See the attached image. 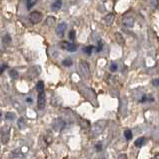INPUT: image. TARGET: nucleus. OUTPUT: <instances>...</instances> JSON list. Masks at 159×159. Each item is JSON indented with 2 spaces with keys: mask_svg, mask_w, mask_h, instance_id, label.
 Returning a JSON list of instances; mask_svg holds the SVG:
<instances>
[{
  "mask_svg": "<svg viewBox=\"0 0 159 159\" xmlns=\"http://www.w3.org/2000/svg\"><path fill=\"white\" fill-rule=\"evenodd\" d=\"M106 124L107 121L106 120H98L97 122H95L93 124V127H92V131L94 134H100L101 132H103L104 128L106 127Z\"/></svg>",
  "mask_w": 159,
  "mask_h": 159,
  "instance_id": "nucleus-1",
  "label": "nucleus"
},
{
  "mask_svg": "<svg viewBox=\"0 0 159 159\" xmlns=\"http://www.w3.org/2000/svg\"><path fill=\"white\" fill-rule=\"evenodd\" d=\"M79 70H80V73L82 74L83 77L88 78L90 76V69H89V65L86 61L84 60H81L79 62Z\"/></svg>",
  "mask_w": 159,
  "mask_h": 159,
  "instance_id": "nucleus-2",
  "label": "nucleus"
},
{
  "mask_svg": "<svg viewBox=\"0 0 159 159\" xmlns=\"http://www.w3.org/2000/svg\"><path fill=\"white\" fill-rule=\"evenodd\" d=\"M65 126H66V122L64 120H62L61 118L55 119V120H54L53 123H52V128L57 132L62 131L63 129L65 128Z\"/></svg>",
  "mask_w": 159,
  "mask_h": 159,
  "instance_id": "nucleus-3",
  "label": "nucleus"
},
{
  "mask_svg": "<svg viewBox=\"0 0 159 159\" xmlns=\"http://www.w3.org/2000/svg\"><path fill=\"white\" fill-rule=\"evenodd\" d=\"M42 17H43L42 13L39 12V11H33L30 13V15H29V19H30V22L32 24L40 23L41 20H42Z\"/></svg>",
  "mask_w": 159,
  "mask_h": 159,
  "instance_id": "nucleus-4",
  "label": "nucleus"
},
{
  "mask_svg": "<svg viewBox=\"0 0 159 159\" xmlns=\"http://www.w3.org/2000/svg\"><path fill=\"white\" fill-rule=\"evenodd\" d=\"M0 133H1V141L3 144H7L9 141V138H10V129L8 127H3L1 130H0Z\"/></svg>",
  "mask_w": 159,
  "mask_h": 159,
  "instance_id": "nucleus-5",
  "label": "nucleus"
},
{
  "mask_svg": "<svg viewBox=\"0 0 159 159\" xmlns=\"http://www.w3.org/2000/svg\"><path fill=\"white\" fill-rule=\"evenodd\" d=\"M60 46L62 49L67 50L69 52H75L77 50V45H75L74 43H71V42H62L60 44Z\"/></svg>",
  "mask_w": 159,
  "mask_h": 159,
  "instance_id": "nucleus-6",
  "label": "nucleus"
},
{
  "mask_svg": "<svg viewBox=\"0 0 159 159\" xmlns=\"http://www.w3.org/2000/svg\"><path fill=\"white\" fill-rule=\"evenodd\" d=\"M122 24L126 28H132L134 26V18L130 16V15H126L122 19Z\"/></svg>",
  "mask_w": 159,
  "mask_h": 159,
  "instance_id": "nucleus-7",
  "label": "nucleus"
},
{
  "mask_svg": "<svg viewBox=\"0 0 159 159\" xmlns=\"http://www.w3.org/2000/svg\"><path fill=\"white\" fill-rule=\"evenodd\" d=\"M66 28H67V25L66 23H60L59 25H57V27L55 29V33L58 37H63L64 36V33L66 31Z\"/></svg>",
  "mask_w": 159,
  "mask_h": 159,
  "instance_id": "nucleus-8",
  "label": "nucleus"
},
{
  "mask_svg": "<svg viewBox=\"0 0 159 159\" xmlns=\"http://www.w3.org/2000/svg\"><path fill=\"white\" fill-rule=\"evenodd\" d=\"M45 104H46V96L44 92L39 93V96H38V108L39 109H42L45 107Z\"/></svg>",
  "mask_w": 159,
  "mask_h": 159,
  "instance_id": "nucleus-9",
  "label": "nucleus"
},
{
  "mask_svg": "<svg viewBox=\"0 0 159 159\" xmlns=\"http://www.w3.org/2000/svg\"><path fill=\"white\" fill-rule=\"evenodd\" d=\"M113 22H114V15L112 13L107 14L106 16L102 19V23L105 25V26H110Z\"/></svg>",
  "mask_w": 159,
  "mask_h": 159,
  "instance_id": "nucleus-10",
  "label": "nucleus"
},
{
  "mask_svg": "<svg viewBox=\"0 0 159 159\" xmlns=\"http://www.w3.org/2000/svg\"><path fill=\"white\" fill-rule=\"evenodd\" d=\"M62 7V1L61 0H56V1H54L51 5V10L52 11H57V10L61 9Z\"/></svg>",
  "mask_w": 159,
  "mask_h": 159,
  "instance_id": "nucleus-11",
  "label": "nucleus"
},
{
  "mask_svg": "<svg viewBox=\"0 0 159 159\" xmlns=\"http://www.w3.org/2000/svg\"><path fill=\"white\" fill-rule=\"evenodd\" d=\"M55 22H56V20L53 16H48L45 20V25L51 27V26H53V25H55Z\"/></svg>",
  "mask_w": 159,
  "mask_h": 159,
  "instance_id": "nucleus-12",
  "label": "nucleus"
},
{
  "mask_svg": "<svg viewBox=\"0 0 159 159\" xmlns=\"http://www.w3.org/2000/svg\"><path fill=\"white\" fill-rule=\"evenodd\" d=\"M145 142H146V139L145 138H144V137H139V138H137L136 140H135L134 144H135V146L140 147V146L144 145V144H145Z\"/></svg>",
  "mask_w": 159,
  "mask_h": 159,
  "instance_id": "nucleus-13",
  "label": "nucleus"
},
{
  "mask_svg": "<svg viewBox=\"0 0 159 159\" xmlns=\"http://www.w3.org/2000/svg\"><path fill=\"white\" fill-rule=\"evenodd\" d=\"M9 77H10L12 80H17L19 77V74L16 70L13 69V70H10V71H9Z\"/></svg>",
  "mask_w": 159,
  "mask_h": 159,
  "instance_id": "nucleus-14",
  "label": "nucleus"
},
{
  "mask_svg": "<svg viewBox=\"0 0 159 159\" xmlns=\"http://www.w3.org/2000/svg\"><path fill=\"white\" fill-rule=\"evenodd\" d=\"M115 38H116V41L119 45H121V46H123L124 45V39L122 37V35L120 33H116L115 34Z\"/></svg>",
  "mask_w": 159,
  "mask_h": 159,
  "instance_id": "nucleus-15",
  "label": "nucleus"
},
{
  "mask_svg": "<svg viewBox=\"0 0 159 159\" xmlns=\"http://www.w3.org/2000/svg\"><path fill=\"white\" fill-rule=\"evenodd\" d=\"M36 91L38 92V93H41V92H43L44 91V83L41 81V82H38L37 84H36Z\"/></svg>",
  "mask_w": 159,
  "mask_h": 159,
  "instance_id": "nucleus-16",
  "label": "nucleus"
},
{
  "mask_svg": "<svg viewBox=\"0 0 159 159\" xmlns=\"http://www.w3.org/2000/svg\"><path fill=\"white\" fill-rule=\"evenodd\" d=\"M72 60L71 59H69V58H67V59H65V60H63L62 61V65L64 67H70V66H72Z\"/></svg>",
  "mask_w": 159,
  "mask_h": 159,
  "instance_id": "nucleus-17",
  "label": "nucleus"
},
{
  "mask_svg": "<svg viewBox=\"0 0 159 159\" xmlns=\"http://www.w3.org/2000/svg\"><path fill=\"white\" fill-rule=\"evenodd\" d=\"M2 42L4 43V44H9L11 42V37H10V35H8V34H6V35H4V36L2 37Z\"/></svg>",
  "mask_w": 159,
  "mask_h": 159,
  "instance_id": "nucleus-18",
  "label": "nucleus"
},
{
  "mask_svg": "<svg viewBox=\"0 0 159 159\" xmlns=\"http://www.w3.org/2000/svg\"><path fill=\"white\" fill-rule=\"evenodd\" d=\"M35 3H36V0H27V1H26V6H27L28 9H31L34 6V5H35Z\"/></svg>",
  "mask_w": 159,
  "mask_h": 159,
  "instance_id": "nucleus-19",
  "label": "nucleus"
},
{
  "mask_svg": "<svg viewBox=\"0 0 159 159\" xmlns=\"http://www.w3.org/2000/svg\"><path fill=\"white\" fill-rule=\"evenodd\" d=\"M124 136H125V138L127 139V140L131 139V137H132V132H131L130 129H126V130L124 131Z\"/></svg>",
  "mask_w": 159,
  "mask_h": 159,
  "instance_id": "nucleus-20",
  "label": "nucleus"
},
{
  "mask_svg": "<svg viewBox=\"0 0 159 159\" xmlns=\"http://www.w3.org/2000/svg\"><path fill=\"white\" fill-rule=\"evenodd\" d=\"M93 49H94L93 46H87V47H85V48L83 49V51L85 52L87 55H91V53H92V51H93Z\"/></svg>",
  "mask_w": 159,
  "mask_h": 159,
  "instance_id": "nucleus-21",
  "label": "nucleus"
},
{
  "mask_svg": "<svg viewBox=\"0 0 159 159\" xmlns=\"http://www.w3.org/2000/svg\"><path fill=\"white\" fill-rule=\"evenodd\" d=\"M5 117H6L7 119H10V120H13V119L15 118V114H14L13 112H7V113H6V116H5Z\"/></svg>",
  "mask_w": 159,
  "mask_h": 159,
  "instance_id": "nucleus-22",
  "label": "nucleus"
},
{
  "mask_svg": "<svg viewBox=\"0 0 159 159\" xmlns=\"http://www.w3.org/2000/svg\"><path fill=\"white\" fill-rule=\"evenodd\" d=\"M76 37V34H75V31L74 30H71L70 33H69V39L71 40V41H74V39Z\"/></svg>",
  "mask_w": 159,
  "mask_h": 159,
  "instance_id": "nucleus-23",
  "label": "nucleus"
},
{
  "mask_svg": "<svg viewBox=\"0 0 159 159\" xmlns=\"http://www.w3.org/2000/svg\"><path fill=\"white\" fill-rule=\"evenodd\" d=\"M8 68V66L6 64H3V65H0V75H1L4 71H5V70Z\"/></svg>",
  "mask_w": 159,
  "mask_h": 159,
  "instance_id": "nucleus-24",
  "label": "nucleus"
},
{
  "mask_svg": "<svg viewBox=\"0 0 159 159\" xmlns=\"http://www.w3.org/2000/svg\"><path fill=\"white\" fill-rule=\"evenodd\" d=\"M151 5H152V7L154 9H156L158 7V0H151Z\"/></svg>",
  "mask_w": 159,
  "mask_h": 159,
  "instance_id": "nucleus-25",
  "label": "nucleus"
},
{
  "mask_svg": "<svg viewBox=\"0 0 159 159\" xmlns=\"http://www.w3.org/2000/svg\"><path fill=\"white\" fill-rule=\"evenodd\" d=\"M110 71L111 72H116L117 71V65L116 64H112L111 66H110Z\"/></svg>",
  "mask_w": 159,
  "mask_h": 159,
  "instance_id": "nucleus-26",
  "label": "nucleus"
},
{
  "mask_svg": "<svg viewBox=\"0 0 159 159\" xmlns=\"http://www.w3.org/2000/svg\"><path fill=\"white\" fill-rule=\"evenodd\" d=\"M18 125H19V127H20L21 129L24 128V121H23V119H22V118H20V119L18 120Z\"/></svg>",
  "mask_w": 159,
  "mask_h": 159,
  "instance_id": "nucleus-27",
  "label": "nucleus"
},
{
  "mask_svg": "<svg viewBox=\"0 0 159 159\" xmlns=\"http://www.w3.org/2000/svg\"><path fill=\"white\" fill-rule=\"evenodd\" d=\"M101 50H102V42H101V41H98V46H97L96 51H97V52H100Z\"/></svg>",
  "mask_w": 159,
  "mask_h": 159,
  "instance_id": "nucleus-28",
  "label": "nucleus"
},
{
  "mask_svg": "<svg viewBox=\"0 0 159 159\" xmlns=\"http://www.w3.org/2000/svg\"><path fill=\"white\" fill-rule=\"evenodd\" d=\"M152 84H153L155 87H159V80H153Z\"/></svg>",
  "mask_w": 159,
  "mask_h": 159,
  "instance_id": "nucleus-29",
  "label": "nucleus"
},
{
  "mask_svg": "<svg viewBox=\"0 0 159 159\" xmlns=\"http://www.w3.org/2000/svg\"><path fill=\"white\" fill-rule=\"evenodd\" d=\"M101 143H98V145H96V148H97V150H100V149L102 148V146L100 145Z\"/></svg>",
  "mask_w": 159,
  "mask_h": 159,
  "instance_id": "nucleus-30",
  "label": "nucleus"
},
{
  "mask_svg": "<svg viewBox=\"0 0 159 159\" xmlns=\"http://www.w3.org/2000/svg\"><path fill=\"white\" fill-rule=\"evenodd\" d=\"M26 102H32V99H31L30 98H26Z\"/></svg>",
  "mask_w": 159,
  "mask_h": 159,
  "instance_id": "nucleus-31",
  "label": "nucleus"
},
{
  "mask_svg": "<svg viewBox=\"0 0 159 159\" xmlns=\"http://www.w3.org/2000/svg\"><path fill=\"white\" fill-rule=\"evenodd\" d=\"M121 158H126V155H122V156H120Z\"/></svg>",
  "mask_w": 159,
  "mask_h": 159,
  "instance_id": "nucleus-32",
  "label": "nucleus"
},
{
  "mask_svg": "<svg viewBox=\"0 0 159 159\" xmlns=\"http://www.w3.org/2000/svg\"><path fill=\"white\" fill-rule=\"evenodd\" d=\"M0 116H1V114H0Z\"/></svg>",
  "mask_w": 159,
  "mask_h": 159,
  "instance_id": "nucleus-33",
  "label": "nucleus"
},
{
  "mask_svg": "<svg viewBox=\"0 0 159 159\" xmlns=\"http://www.w3.org/2000/svg\"><path fill=\"white\" fill-rule=\"evenodd\" d=\"M0 54H1V53H0Z\"/></svg>",
  "mask_w": 159,
  "mask_h": 159,
  "instance_id": "nucleus-34",
  "label": "nucleus"
}]
</instances>
